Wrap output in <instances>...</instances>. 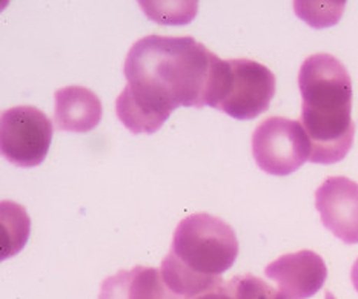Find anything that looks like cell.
<instances>
[{
	"mask_svg": "<svg viewBox=\"0 0 358 299\" xmlns=\"http://www.w3.org/2000/svg\"><path fill=\"white\" fill-rule=\"evenodd\" d=\"M301 126L310 141V163L332 164L351 151L352 78L346 66L331 54L309 56L300 68Z\"/></svg>",
	"mask_w": 358,
	"mask_h": 299,
	"instance_id": "2",
	"label": "cell"
},
{
	"mask_svg": "<svg viewBox=\"0 0 358 299\" xmlns=\"http://www.w3.org/2000/svg\"><path fill=\"white\" fill-rule=\"evenodd\" d=\"M275 94V75L259 61L224 60L222 89L215 109L237 120H252L269 108Z\"/></svg>",
	"mask_w": 358,
	"mask_h": 299,
	"instance_id": "4",
	"label": "cell"
},
{
	"mask_svg": "<svg viewBox=\"0 0 358 299\" xmlns=\"http://www.w3.org/2000/svg\"><path fill=\"white\" fill-rule=\"evenodd\" d=\"M264 275L278 286L283 299H308L324 286L328 267L313 250H300L277 258L266 265Z\"/></svg>",
	"mask_w": 358,
	"mask_h": 299,
	"instance_id": "8",
	"label": "cell"
},
{
	"mask_svg": "<svg viewBox=\"0 0 358 299\" xmlns=\"http://www.w3.org/2000/svg\"><path fill=\"white\" fill-rule=\"evenodd\" d=\"M252 155L263 172L286 177L309 161L310 141L300 122L269 117L252 133Z\"/></svg>",
	"mask_w": 358,
	"mask_h": 299,
	"instance_id": "5",
	"label": "cell"
},
{
	"mask_svg": "<svg viewBox=\"0 0 358 299\" xmlns=\"http://www.w3.org/2000/svg\"><path fill=\"white\" fill-rule=\"evenodd\" d=\"M160 273L163 279H165L166 286L173 290V292L185 299H192L201 293L213 290L215 287H220L224 284L222 277L219 278H208L200 277V275L194 273L188 267H185L182 263L168 254L162 261Z\"/></svg>",
	"mask_w": 358,
	"mask_h": 299,
	"instance_id": "11",
	"label": "cell"
},
{
	"mask_svg": "<svg viewBox=\"0 0 358 299\" xmlns=\"http://www.w3.org/2000/svg\"><path fill=\"white\" fill-rule=\"evenodd\" d=\"M351 279H352V284H354L355 290L358 292V258H357V261H355V263H354V265H352V270H351Z\"/></svg>",
	"mask_w": 358,
	"mask_h": 299,
	"instance_id": "18",
	"label": "cell"
},
{
	"mask_svg": "<svg viewBox=\"0 0 358 299\" xmlns=\"http://www.w3.org/2000/svg\"><path fill=\"white\" fill-rule=\"evenodd\" d=\"M131 279V270H119L113 277L103 279L100 286L99 299H129Z\"/></svg>",
	"mask_w": 358,
	"mask_h": 299,
	"instance_id": "16",
	"label": "cell"
},
{
	"mask_svg": "<svg viewBox=\"0 0 358 299\" xmlns=\"http://www.w3.org/2000/svg\"><path fill=\"white\" fill-rule=\"evenodd\" d=\"M52 123L36 106H14L0 117V151L19 168H36L50 151Z\"/></svg>",
	"mask_w": 358,
	"mask_h": 299,
	"instance_id": "6",
	"label": "cell"
},
{
	"mask_svg": "<svg viewBox=\"0 0 358 299\" xmlns=\"http://www.w3.org/2000/svg\"><path fill=\"white\" fill-rule=\"evenodd\" d=\"M31 233V219L27 210L14 201L0 204V258L6 259L25 247Z\"/></svg>",
	"mask_w": 358,
	"mask_h": 299,
	"instance_id": "10",
	"label": "cell"
},
{
	"mask_svg": "<svg viewBox=\"0 0 358 299\" xmlns=\"http://www.w3.org/2000/svg\"><path fill=\"white\" fill-rule=\"evenodd\" d=\"M227 286L236 299H283L268 282L251 273L237 275Z\"/></svg>",
	"mask_w": 358,
	"mask_h": 299,
	"instance_id": "15",
	"label": "cell"
},
{
	"mask_svg": "<svg viewBox=\"0 0 358 299\" xmlns=\"http://www.w3.org/2000/svg\"><path fill=\"white\" fill-rule=\"evenodd\" d=\"M192 299H236V298L232 296V293L229 292V289L227 286V282H224L223 286L215 287L213 290H208V292L201 293Z\"/></svg>",
	"mask_w": 358,
	"mask_h": 299,
	"instance_id": "17",
	"label": "cell"
},
{
	"mask_svg": "<svg viewBox=\"0 0 358 299\" xmlns=\"http://www.w3.org/2000/svg\"><path fill=\"white\" fill-rule=\"evenodd\" d=\"M169 254L200 277L219 278L236 263L238 241L234 229L219 217L194 214L176 227Z\"/></svg>",
	"mask_w": 358,
	"mask_h": 299,
	"instance_id": "3",
	"label": "cell"
},
{
	"mask_svg": "<svg viewBox=\"0 0 358 299\" xmlns=\"http://www.w3.org/2000/svg\"><path fill=\"white\" fill-rule=\"evenodd\" d=\"M131 272L129 299H185L166 286L160 270L154 267L136 265Z\"/></svg>",
	"mask_w": 358,
	"mask_h": 299,
	"instance_id": "12",
	"label": "cell"
},
{
	"mask_svg": "<svg viewBox=\"0 0 358 299\" xmlns=\"http://www.w3.org/2000/svg\"><path fill=\"white\" fill-rule=\"evenodd\" d=\"M324 299H337V298L334 296L331 292H326V295H324Z\"/></svg>",
	"mask_w": 358,
	"mask_h": 299,
	"instance_id": "19",
	"label": "cell"
},
{
	"mask_svg": "<svg viewBox=\"0 0 358 299\" xmlns=\"http://www.w3.org/2000/svg\"><path fill=\"white\" fill-rule=\"evenodd\" d=\"M102 101L83 86H66L54 94V122L59 131L90 132L102 120Z\"/></svg>",
	"mask_w": 358,
	"mask_h": 299,
	"instance_id": "9",
	"label": "cell"
},
{
	"mask_svg": "<svg viewBox=\"0 0 358 299\" xmlns=\"http://www.w3.org/2000/svg\"><path fill=\"white\" fill-rule=\"evenodd\" d=\"M224 60L194 37L146 36L124 60L115 114L132 133L157 132L178 106L214 108Z\"/></svg>",
	"mask_w": 358,
	"mask_h": 299,
	"instance_id": "1",
	"label": "cell"
},
{
	"mask_svg": "<svg viewBox=\"0 0 358 299\" xmlns=\"http://www.w3.org/2000/svg\"><path fill=\"white\" fill-rule=\"evenodd\" d=\"M346 2H294V11L313 28H326L338 23Z\"/></svg>",
	"mask_w": 358,
	"mask_h": 299,
	"instance_id": "14",
	"label": "cell"
},
{
	"mask_svg": "<svg viewBox=\"0 0 358 299\" xmlns=\"http://www.w3.org/2000/svg\"><path fill=\"white\" fill-rule=\"evenodd\" d=\"M322 223L345 244L358 242V184L348 177L326 178L315 192Z\"/></svg>",
	"mask_w": 358,
	"mask_h": 299,
	"instance_id": "7",
	"label": "cell"
},
{
	"mask_svg": "<svg viewBox=\"0 0 358 299\" xmlns=\"http://www.w3.org/2000/svg\"><path fill=\"white\" fill-rule=\"evenodd\" d=\"M143 13L162 25H186L196 17L197 2H140Z\"/></svg>",
	"mask_w": 358,
	"mask_h": 299,
	"instance_id": "13",
	"label": "cell"
}]
</instances>
